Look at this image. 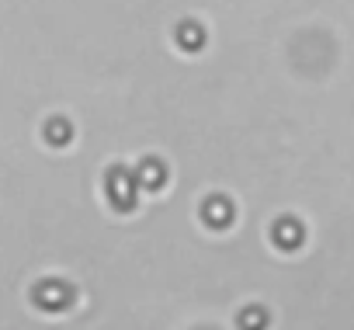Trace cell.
Segmentation results:
<instances>
[{
    "label": "cell",
    "instance_id": "cell-1",
    "mask_svg": "<svg viewBox=\"0 0 354 330\" xmlns=\"http://www.w3.org/2000/svg\"><path fill=\"white\" fill-rule=\"evenodd\" d=\"M104 185H108V202H111L118 212L136 209V195H139L136 188H139V185H136V174H132V171L115 167V171L108 174V181H104Z\"/></svg>",
    "mask_w": 354,
    "mask_h": 330
},
{
    "label": "cell",
    "instance_id": "cell-2",
    "mask_svg": "<svg viewBox=\"0 0 354 330\" xmlns=\"http://www.w3.org/2000/svg\"><path fill=\"white\" fill-rule=\"evenodd\" d=\"M35 302L42 306V309H66L70 302H73V288L70 285H63V282H42L39 288H35Z\"/></svg>",
    "mask_w": 354,
    "mask_h": 330
},
{
    "label": "cell",
    "instance_id": "cell-3",
    "mask_svg": "<svg viewBox=\"0 0 354 330\" xmlns=\"http://www.w3.org/2000/svg\"><path fill=\"white\" fill-rule=\"evenodd\" d=\"M132 174H136V185L146 188V192H156V188H163V181H167V167H163L156 156H146Z\"/></svg>",
    "mask_w": 354,
    "mask_h": 330
},
{
    "label": "cell",
    "instance_id": "cell-4",
    "mask_svg": "<svg viewBox=\"0 0 354 330\" xmlns=\"http://www.w3.org/2000/svg\"><path fill=\"white\" fill-rule=\"evenodd\" d=\"M202 219H205L212 230H226V226L233 223V205H230V199L212 195V199L202 205Z\"/></svg>",
    "mask_w": 354,
    "mask_h": 330
},
{
    "label": "cell",
    "instance_id": "cell-5",
    "mask_svg": "<svg viewBox=\"0 0 354 330\" xmlns=\"http://www.w3.org/2000/svg\"><path fill=\"white\" fill-rule=\"evenodd\" d=\"M177 46L188 49V53H198V49L205 46L202 25H198V21H181V25H177Z\"/></svg>",
    "mask_w": 354,
    "mask_h": 330
},
{
    "label": "cell",
    "instance_id": "cell-6",
    "mask_svg": "<svg viewBox=\"0 0 354 330\" xmlns=\"http://www.w3.org/2000/svg\"><path fill=\"white\" fill-rule=\"evenodd\" d=\"M274 240H278L285 250H295L299 240H302V226H299L295 219H281V223L274 226Z\"/></svg>",
    "mask_w": 354,
    "mask_h": 330
},
{
    "label": "cell",
    "instance_id": "cell-7",
    "mask_svg": "<svg viewBox=\"0 0 354 330\" xmlns=\"http://www.w3.org/2000/svg\"><path fill=\"white\" fill-rule=\"evenodd\" d=\"M46 139H49L53 146H66V143L73 139V129H70V122H63V118H53V122L46 125Z\"/></svg>",
    "mask_w": 354,
    "mask_h": 330
},
{
    "label": "cell",
    "instance_id": "cell-8",
    "mask_svg": "<svg viewBox=\"0 0 354 330\" xmlns=\"http://www.w3.org/2000/svg\"><path fill=\"white\" fill-rule=\"evenodd\" d=\"M240 327H243V330H261V327H264V313H261V309L243 313V316H240Z\"/></svg>",
    "mask_w": 354,
    "mask_h": 330
}]
</instances>
